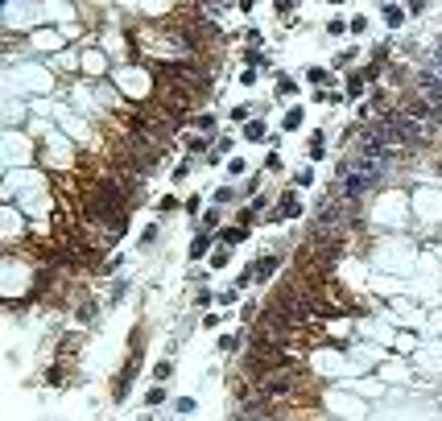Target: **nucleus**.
I'll list each match as a JSON object with an SVG mask.
<instances>
[{
  "label": "nucleus",
  "mask_w": 442,
  "mask_h": 421,
  "mask_svg": "<svg viewBox=\"0 0 442 421\" xmlns=\"http://www.w3.org/2000/svg\"><path fill=\"white\" fill-rule=\"evenodd\" d=\"M252 268H257V273H252V277H257V281H265V277H269L273 268H277V256H261V260L252 264Z\"/></svg>",
  "instance_id": "obj_1"
},
{
  "label": "nucleus",
  "mask_w": 442,
  "mask_h": 421,
  "mask_svg": "<svg viewBox=\"0 0 442 421\" xmlns=\"http://www.w3.org/2000/svg\"><path fill=\"white\" fill-rule=\"evenodd\" d=\"M145 405H153V409H157V405H166V388H153V392L145 396Z\"/></svg>",
  "instance_id": "obj_2"
},
{
  "label": "nucleus",
  "mask_w": 442,
  "mask_h": 421,
  "mask_svg": "<svg viewBox=\"0 0 442 421\" xmlns=\"http://www.w3.org/2000/svg\"><path fill=\"white\" fill-rule=\"evenodd\" d=\"M219 347H223V351H240V335H223V338H219Z\"/></svg>",
  "instance_id": "obj_3"
},
{
  "label": "nucleus",
  "mask_w": 442,
  "mask_h": 421,
  "mask_svg": "<svg viewBox=\"0 0 442 421\" xmlns=\"http://www.w3.org/2000/svg\"><path fill=\"white\" fill-rule=\"evenodd\" d=\"M401 17H405V13H401V8H393V4L385 8V21H389V25H401Z\"/></svg>",
  "instance_id": "obj_4"
},
{
  "label": "nucleus",
  "mask_w": 442,
  "mask_h": 421,
  "mask_svg": "<svg viewBox=\"0 0 442 421\" xmlns=\"http://www.w3.org/2000/svg\"><path fill=\"white\" fill-rule=\"evenodd\" d=\"M248 140H265V124H248V132H244Z\"/></svg>",
  "instance_id": "obj_5"
},
{
  "label": "nucleus",
  "mask_w": 442,
  "mask_h": 421,
  "mask_svg": "<svg viewBox=\"0 0 442 421\" xmlns=\"http://www.w3.org/2000/svg\"><path fill=\"white\" fill-rule=\"evenodd\" d=\"M203 252H207V240L199 236V240H194V244H190V256H194V260H199V256H203Z\"/></svg>",
  "instance_id": "obj_6"
},
{
  "label": "nucleus",
  "mask_w": 442,
  "mask_h": 421,
  "mask_svg": "<svg viewBox=\"0 0 442 421\" xmlns=\"http://www.w3.org/2000/svg\"><path fill=\"white\" fill-rule=\"evenodd\" d=\"M223 240H227V244H240V240H244V231H240V227H227V231H223Z\"/></svg>",
  "instance_id": "obj_7"
},
{
  "label": "nucleus",
  "mask_w": 442,
  "mask_h": 421,
  "mask_svg": "<svg viewBox=\"0 0 442 421\" xmlns=\"http://www.w3.org/2000/svg\"><path fill=\"white\" fill-rule=\"evenodd\" d=\"M153 376H157V380H170V376H174V368H170V364H157V368H153Z\"/></svg>",
  "instance_id": "obj_8"
}]
</instances>
